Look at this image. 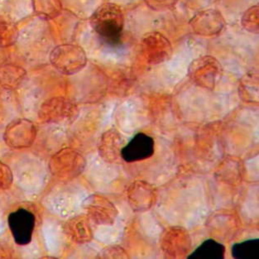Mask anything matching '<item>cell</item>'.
I'll return each instance as SVG.
<instances>
[{"label": "cell", "instance_id": "cell-14", "mask_svg": "<svg viewBox=\"0 0 259 259\" xmlns=\"http://www.w3.org/2000/svg\"><path fill=\"white\" fill-rule=\"evenodd\" d=\"M242 25L248 32L257 33L259 29L258 6L249 8L244 13L241 20Z\"/></svg>", "mask_w": 259, "mask_h": 259}, {"label": "cell", "instance_id": "cell-15", "mask_svg": "<svg viewBox=\"0 0 259 259\" xmlns=\"http://www.w3.org/2000/svg\"><path fill=\"white\" fill-rule=\"evenodd\" d=\"M144 2L154 11H166L175 7L179 0H144Z\"/></svg>", "mask_w": 259, "mask_h": 259}, {"label": "cell", "instance_id": "cell-6", "mask_svg": "<svg viewBox=\"0 0 259 259\" xmlns=\"http://www.w3.org/2000/svg\"><path fill=\"white\" fill-rule=\"evenodd\" d=\"M190 25L194 32L200 36H214L221 33L225 25L222 14L215 9L199 12L191 18Z\"/></svg>", "mask_w": 259, "mask_h": 259}, {"label": "cell", "instance_id": "cell-8", "mask_svg": "<svg viewBox=\"0 0 259 259\" xmlns=\"http://www.w3.org/2000/svg\"><path fill=\"white\" fill-rule=\"evenodd\" d=\"M71 105L64 98H53L47 100L39 110V118L48 123H62L70 117Z\"/></svg>", "mask_w": 259, "mask_h": 259}, {"label": "cell", "instance_id": "cell-16", "mask_svg": "<svg viewBox=\"0 0 259 259\" xmlns=\"http://www.w3.org/2000/svg\"><path fill=\"white\" fill-rule=\"evenodd\" d=\"M13 173L6 164L0 161V190H7L13 184Z\"/></svg>", "mask_w": 259, "mask_h": 259}, {"label": "cell", "instance_id": "cell-9", "mask_svg": "<svg viewBox=\"0 0 259 259\" xmlns=\"http://www.w3.org/2000/svg\"><path fill=\"white\" fill-rule=\"evenodd\" d=\"M26 71L20 66L7 64L0 66V84L5 89H16L25 79Z\"/></svg>", "mask_w": 259, "mask_h": 259}, {"label": "cell", "instance_id": "cell-1", "mask_svg": "<svg viewBox=\"0 0 259 259\" xmlns=\"http://www.w3.org/2000/svg\"><path fill=\"white\" fill-rule=\"evenodd\" d=\"M94 31L108 41H118L124 26V14L118 5L106 3L100 5L90 18Z\"/></svg>", "mask_w": 259, "mask_h": 259}, {"label": "cell", "instance_id": "cell-3", "mask_svg": "<svg viewBox=\"0 0 259 259\" xmlns=\"http://www.w3.org/2000/svg\"><path fill=\"white\" fill-rule=\"evenodd\" d=\"M8 225L15 243L26 246L32 241L36 219L32 212L26 209H18L8 217Z\"/></svg>", "mask_w": 259, "mask_h": 259}, {"label": "cell", "instance_id": "cell-5", "mask_svg": "<svg viewBox=\"0 0 259 259\" xmlns=\"http://www.w3.org/2000/svg\"><path fill=\"white\" fill-rule=\"evenodd\" d=\"M36 130L30 120L21 118L9 123L5 130V143L14 148H28L34 142Z\"/></svg>", "mask_w": 259, "mask_h": 259}, {"label": "cell", "instance_id": "cell-11", "mask_svg": "<svg viewBox=\"0 0 259 259\" xmlns=\"http://www.w3.org/2000/svg\"><path fill=\"white\" fill-rule=\"evenodd\" d=\"M18 29L16 23L9 15L0 14V48L14 45L18 40Z\"/></svg>", "mask_w": 259, "mask_h": 259}, {"label": "cell", "instance_id": "cell-7", "mask_svg": "<svg viewBox=\"0 0 259 259\" xmlns=\"http://www.w3.org/2000/svg\"><path fill=\"white\" fill-rule=\"evenodd\" d=\"M155 143L152 137L139 133L121 150V157L126 162L143 161L154 154Z\"/></svg>", "mask_w": 259, "mask_h": 259}, {"label": "cell", "instance_id": "cell-2", "mask_svg": "<svg viewBox=\"0 0 259 259\" xmlns=\"http://www.w3.org/2000/svg\"><path fill=\"white\" fill-rule=\"evenodd\" d=\"M50 60L55 68L60 72L71 75L84 67L87 63V56L80 47L65 44L53 49Z\"/></svg>", "mask_w": 259, "mask_h": 259}, {"label": "cell", "instance_id": "cell-10", "mask_svg": "<svg viewBox=\"0 0 259 259\" xmlns=\"http://www.w3.org/2000/svg\"><path fill=\"white\" fill-rule=\"evenodd\" d=\"M225 254V246L214 239H209L203 242L187 258L223 259Z\"/></svg>", "mask_w": 259, "mask_h": 259}, {"label": "cell", "instance_id": "cell-17", "mask_svg": "<svg viewBox=\"0 0 259 259\" xmlns=\"http://www.w3.org/2000/svg\"><path fill=\"white\" fill-rule=\"evenodd\" d=\"M10 257L7 250H5V247L0 244V257Z\"/></svg>", "mask_w": 259, "mask_h": 259}, {"label": "cell", "instance_id": "cell-13", "mask_svg": "<svg viewBox=\"0 0 259 259\" xmlns=\"http://www.w3.org/2000/svg\"><path fill=\"white\" fill-rule=\"evenodd\" d=\"M231 254L234 258L258 259L259 239H248L241 243H234L231 248Z\"/></svg>", "mask_w": 259, "mask_h": 259}, {"label": "cell", "instance_id": "cell-4", "mask_svg": "<svg viewBox=\"0 0 259 259\" xmlns=\"http://www.w3.org/2000/svg\"><path fill=\"white\" fill-rule=\"evenodd\" d=\"M143 57L151 63H160L170 59L172 47L166 36L159 32H149L143 36L141 41Z\"/></svg>", "mask_w": 259, "mask_h": 259}, {"label": "cell", "instance_id": "cell-12", "mask_svg": "<svg viewBox=\"0 0 259 259\" xmlns=\"http://www.w3.org/2000/svg\"><path fill=\"white\" fill-rule=\"evenodd\" d=\"M32 4L35 14L45 19L57 18L62 11L60 0H32Z\"/></svg>", "mask_w": 259, "mask_h": 259}]
</instances>
